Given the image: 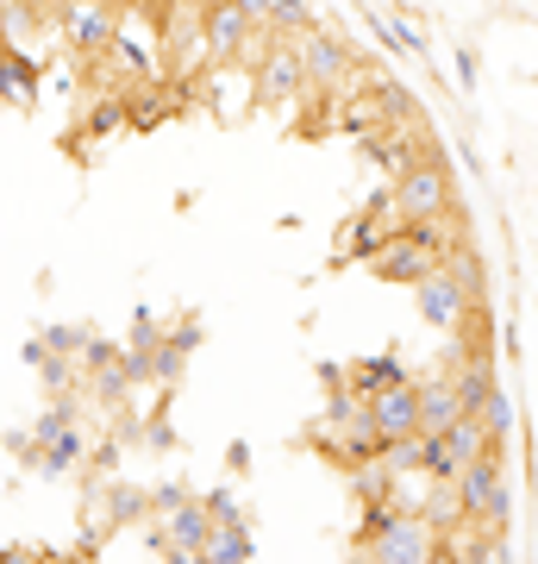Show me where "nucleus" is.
I'll list each match as a JSON object with an SVG mask.
<instances>
[{
    "label": "nucleus",
    "instance_id": "obj_1",
    "mask_svg": "<svg viewBox=\"0 0 538 564\" xmlns=\"http://www.w3.org/2000/svg\"><path fill=\"white\" fill-rule=\"evenodd\" d=\"M363 521H370V552H363V564H439L444 558V540L419 521L414 508L370 502Z\"/></svg>",
    "mask_w": 538,
    "mask_h": 564
},
{
    "label": "nucleus",
    "instance_id": "obj_2",
    "mask_svg": "<svg viewBox=\"0 0 538 564\" xmlns=\"http://www.w3.org/2000/svg\"><path fill=\"white\" fill-rule=\"evenodd\" d=\"M388 207H395L400 220H432V214H444V207H451V170H444L439 158L432 163H407V170L395 176Z\"/></svg>",
    "mask_w": 538,
    "mask_h": 564
},
{
    "label": "nucleus",
    "instance_id": "obj_3",
    "mask_svg": "<svg viewBox=\"0 0 538 564\" xmlns=\"http://www.w3.org/2000/svg\"><path fill=\"white\" fill-rule=\"evenodd\" d=\"M432 263H439V251L419 239L414 226H400V232H395L388 245H376V251H370V270H376L382 282H407V289H414V282L426 276Z\"/></svg>",
    "mask_w": 538,
    "mask_h": 564
},
{
    "label": "nucleus",
    "instance_id": "obj_4",
    "mask_svg": "<svg viewBox=\"0 0 538 564\" xmlns=\"http://www.w3.org/2000/svg\"><path fill=\"white\" fill-rule=\"evenodd\" d=\"M414 302H419V321L439 326V333H451V326L463 321V307H470V295H463L458 282L444 276V263H432L426 276L414 282Z\"/></svg>",
    "mask_w": 538,
    "mask_h": 564
},
{
    "label": "nucleus",
    "instance_id": "obj_5",
    "mask_svg": "<svg viewBox=\"0 0 538 564\" xmlns=\"http://www.w3.org/2000/svg\"><path fill=\"white\" fill-rule=\"evenodd\" d=\"M370 402V426H376V440H419L414 426V383L400 377V383H382L363 395Z\"/></svg>",
    "mask_w": 538,
    "mask_h": 564
},
{
    "label": "nucleus",
    "instance_id": "obj_6",
    "mask_svg": "<svg viewBox=\"0 0 538 564\" xmlns=\"http://www.w3.org/2000/svg\"><path fill=\"white\" fill-rule=\"evenodd\" d=\"M295 57H300V82H307V88H332V82H344V69H351V51H344L332 32H300Z\"/></svg>",
    "mask_w": 538,
    "mask_h": 564
},
{
    "label": "nucleus",
    "instance_id": "obj_7",
    "mask_svg": "<svg viewBox=\"0 0 538 564\" xmlns=\"http://www.w3.org/2000/svg\"><path fill=\"white\" fill-rule=\"evenodd\" d=\"M458 414H463V402H458V389H451V377H426V383H414V426H419V440L444 433Z\"/></svg>",
    "mask_w": 538,
    "mask_h": 564
},
{
    "label": "nucleus",
    "instance_id": "obj_8",
    "mask_svg": "<svg viewBox=\"0 0 538 564\" xmlns=\"http://www.w3.org/2000/svg\"><path fill=\"white\" fill-rule=\"evenodd\" d=\"M300 88V57L288 51V44H276L270 39V51H263V69H257V101L263 107H276V101H295Z\"/></svg>",
    "mask_w": 538,
    "mask_h": 564
},
{
    "label": "nucleus",
    "instance_id": "obj_9",
    "mask_svg": "<svg viewBox=\"0 0 538 564\" xmlns=\"http://www.w3.org/2000/svg\"><path fill=\"white\" fill-rule=\"evenodd\" d=\"M120 20H113V0H76L69 7V44L76 51H113Z\"/></svg>",
    "mask_w": 538,
    "mask_h": 564
},
{
    "label": "nucleus",
    "instance_id": "obj_10",
    "mask_svg": "<svg viewBox=\"0 0 538 564\" xmlns=\"http://www.w3.org/2000/svg\"><path fill=\"white\" fill-rule=\"evenodd\" d=\"M207 527H213V514H207V508L176 502V508H169V521H163V533H157V545H176V552H200V545H207Z\"/></svg>",
    "mask_w": 538,
    "mask_h": 564
},
{
    "label": "nucleus",
    "instance_id": "obj_11",
    "mask_svg": "<svg viewBox=\"0 0 538 564\" xmlns=\"http://www.w3.org/2000/svg\"><path fill=\"white\" fill-rule=\"evenodd\" d=\"M200 564H251V533H244V521H213L207 527Z\"/></svg>",
    "mask_w": 538,
    "mask_h": 564
},
{
    "label": "nucleus",
    "instance_id": "obj_12",
    "mask_svg": "<svg viewBox=\"0 0 538 564\" xmlns=\"http://www.w3.org/2000/svg\"><path fill=\"white\" fill-rule=\"evenodd\" d=\"M476 426L488 433V445H495V452H501L507 440H514V426H519V408H514V395H507L501 383H495V389H488V395L476 402Z\"/></svg>",
    "mask_w": 538,
    "mask_h": 564
},
{
    "label": "nucleus",
    "instance_id": "obj_13",
    "mask_svg": "<svg viewBox=\"0 0 538 564\" xmlns=\"http://www.w3.org/2000/svg\"><path fill=\"white\" fill-rule=\"evenodd\" d=\"M432 440H439V445H444V452H451L458 464L482 458V452H495V445H488V433L476 426V414H458V421L444 426V433H432Z\"/></svg>",
    "mask_w": 538,
    "mask_h": 564
},
{
    "label": "nucleus",
    "instance_id": "obj_14",
    "mask_svg": "<svg viewBox=\"0 0 538 564\" xmlns=\"http://www.w3.org/2000/svg\"><path fill=\"white\" fill-rule=\"evenodd\" d=\"M39 25L44 20H39V7H32V0H0V44H13V51H20Z\"/></svg>",
    "mask_w": 538,
    "mask_h": 564
},
{
    "label": "nucleus",
    "instance_id": "obj_15",
    "mask_svg": "<svg viewBox=\"0 0 538 564\" xmlns=\"http://www.w3.org/2000/svg\"><path fill=\"white\" fill-rule=\"evenodd\" d=\"M376 101H382V113H388L395 126H419V120H426V113H419V101L407 95V88H400V82H382Z\"/></svg>",
    "mask_w": 538,
    "mask_h": 564
},
{
    "label": "nucleus",
    "instance_id": "obj_16",
    "mask_svg": "<svg viewBox=\"0 0 538 564\" xmlns=\"http://www.w3.org/2000/svg\"><path fill=\"white\" fill-rule=\"evenodd\" d=\"M270 13H276V32L282 39H300V32H314V13H307V0H270Z\"/></svg>",
    "mask_w": 538,
    "mask_h": 564
},
{
    "label": "nucleus",
    "instance_id": "obj_17",
    "mask_svg": "<svg viewBox=\"0 0 538 564\" xmlns=\"http://www.w3.org/2000/svg\"><path fill=\"white\" fill-rule=\"evenodd\" d=\"M81 458V440L63 426V433H51V452H44V470H69V464Z\"/></svg>",
    "mask_w": 538,
    "mask_h": 564
},
{
    "label": "nucleus",
    "instance_id": "obj_18",
    "mask_svg": "<svg viewBox=\"0 0 538 564\" xmlns=\"http://www.w3.org/2000/svg\"><path fill=\"white\" fill-rule=\"evenodd\" d=\"M44 345H51L57 358H69V351H81V333H76V326H51V339H44Z\"/></svg>",
    "mask_w": 538,
    "mask_h": 564
},
{
    "label": "nucleus",
    "instance_id": "obj_19",
    "mask_svg": "<svg viewBox=\"0 0 538 564\" xmlns=\"http://www.w3.org/2000/svg\"><path fill=\"white\" fill-rule=\"evenodd\" d=\"M458 76H463V88H476V51H470V44L458 51Z\"/></svg>",
    "mask_w": 538,
    "mask_h": 564
},
{
    "label": "nucleus",
    "instance_id": "obj_20",
    "mask_svg": "<svg viewBox=\"0 0 538 564\" xmlns=\"http://www.w3.org/2000/svg\"><path fill=\"white\" fill-rule=\"evenodd\" d=\"M232 7H239L244 20H263V13H270V0H232Z\"/></svg>",
    "mask_w": 538,
    "mask_h": 564
},
{
    "label": "nucleus",
    "instance_id": "obj_21",
    "mask_svg": "<svg viewBox=\"0 0 538 564\" xmlns=\"http://www.w3.org/2000/svg\"><path fill=\"white\" fill-rule=\"evenodd\" d=\"M163 564H200V552H176V545H163Z\"/></svg>",
    "mask_w": 538,
    "mask_h": 564
},
{
    "label": "nucleus",
    "instance_id": "obj_22",
    "mask_svg": "<svg viewBox=\"0 0 538 564\" xmlns=\"http://www.w3.org/2000/svg\"><path fill=\"white\" fill-rule=\"evenodd\" d=\"M195 7H200V13H207V7H226V0H195Z\"/></svg>",
    "mask_w": 538,
    "mask_h": 564
}]
</instances>
